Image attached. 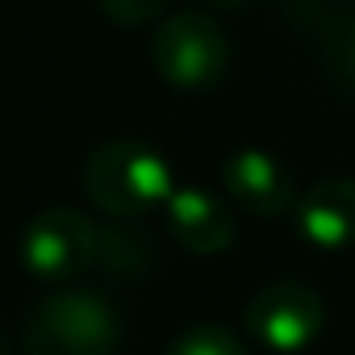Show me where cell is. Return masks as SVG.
I'll list each match as a JSON object with an SVG mask.
<instances>
[{"mask_svg": "<svg viewBox=\"0 0 355 355\" xmlns=\"http://www.w3.org/2000/svg\"><path fill=\"white\" fill-rule=\"evenodd\" d=\"M84 193L101 214L134 222V218L167 205V197L175 193V180H171L167 159L155 146H146L138 138H113L88 155Z\"/></svg>", "mask_w": 355, "mask_h": 355, "instance_id": "obj_1", "label": "cell"}, {"mask_svg": "<svg viewBox=\"0 0 355 355\" xmlns=\"http://www.w3.org/2000/svg\"><path fill=\"white\" fill-rule=\"evenodd\" d=\"M117 351H121V318L101 293L71 288L30 309L26 355H117Z\"/></svg>", "mask_w": 355, "mask_h": 355, "instance_id": "obj_2", "label": "cell"}, {"mask_svg": "<svg viewBox=\"0 0 355 355\" xmlns=\"http://www.w3.org/2000/svg\"><path fill=\"white\" fill-rule=\"evenodd\" d=\"M150 63L163 84L201 92L214 88L230 67V38L205 13H171L155 26Z\"/></svg>", "mask_w": 355, "mask_h": 355, "instance_id": "obj_3", "label": "cell"}, {"mask_svg": "<svg viewBox=\"0 0 355 355\" xmlns=\"http://www.w3.org/2000/svg\"><path fill=\"white\" fill-rule=\"evenodd\" d=\"M101 251V230L71 205H51L21 230V268L38 280H76Z\"/></svg>", "mask_w": 355, "mask_h": 355, "instance_id": "obj_4", "label": "cell"}, {"mask_svg": "<svg viewBox=\"0 0 355 355\" xmlns=\"http://www.w3.org/2000/svg\"><path fill=\"white\" fill-rule=\"evenodd\" d=\"M243 326H247V334H255V343H263L268 351L297 355V351H305V347L322 334V326H326V305H322V297H318L309 284L276 280V284H263V288L247 301Z\"/></svg>", "mask_w": 355, "mask_h": 355, "instance_id": "obj_5", "label": "cell"}, {"mask_svg": "<svg viewBox=\"0 0 355 355\" xmlns=\"http://www.w3.org/2000/svg\"><path fill=\"white\" fill-rule=\"evenodd\" d=\"M222 184L230 193V201L239 209H247L251 218H284L297 209V189L288 167L268 155V150H234L222 163Z\"/></svg>", "mask_w": 355, "mask_h": 355, "instance_id": "obj_6", "label": "cell"}, {"mask_svg": "<svg viewBox=\"0 0 355 355\" xmlns=\"http://www.w3.org/2000/svg\"><path fill=\"white\" fill-rule=\"evenodd\" d=\"M167 226L193 255H218L234 243V214L205 189H175L167 197Z\"/></svg>", "mask_w": 355, "mask_h": 355, "instance_id": "obj_7", "label": "cell"}, {"mask_svg": "<svg viewBox=\"0 0 355 355\" xmlns=\"http://www.w3.org/2000/svg\"><path fill=\"white\" fill-rule=\"evenodd\" d=\"M297 230L326 251L355 247V180H322L297 201Z\"/></svg>", "mask_w": 355, "mask_h": 355, "instance_id": "obj_8", "label": "cell"}, {"mask_svg": "<svg viewBox=\"0 0 355 355\" xmlns=\"http://www.w3.org/2000/svg\"><path fill=\"white\" fill-rule=\"evenodd\" d=\"M96 259L113 272V276H138L150 263V243L142 239V230L121 226V218H113V226L101 230V251Z\"/></svg>", "mask_w": 355, "mask_h": 355, "instance_id": "obj_9", "label": "cell"}, {"mask_svg": "<svg viewBox=\"0 0 355 355\" xmlns=\"http://www.w3.org/2000/svg\"><path fill=\"white\" fill-rule=\"evenodd\" d=\"M167 355H247V347L226 330V326H189L184 334H175V343L167 347Z\"/></svg>", "mask_w": 355, "mask_h": 355, "instance_id": "obj_10", "label": "cell"}, {"mask_svg": "<svg viewBox=\"0 0 355 355\" xmlns=\"http://www.w3.org/2000/svg\"><path fill=\"white\" fill-rule=\"evenodd\" d=\"M167 0H101V9L117 21V26H146L163 13Z\"/></svg>", "mask_w": 355, "mask_h": 355, "instance_id": "obj_11", "label": "cell"}, {"mask_svg": "<svg viewBox=\"0 0 355 355\" xmlns=\"http://www.w3.org/2000/svg\"><path fill=\"white\" fill-rule=\"evenodd\" d=\"M343 71L355 76V9H351V26H347V51H343Z\"/></svg>", "mask_w": 355, "mask_h": 355, "instance_id": "obj_12", "label": "cell"}, {"mask_svg": "<svg viewBox=\"0 0 355 355\" xmlns=\"http://www.w3.org/2000/svg\"><path fill=\"white\" fill-rule=\"evenodd\" d=\"M214 9H239V5H247V0H209Z\"/></svg>", "mask_w": 355, "mask_h": 355, "instance_id": "obj_13", "label": "cell"}, {"mask_svg": "<svg viewBox=\"0 0 355 355\" xmlns=\"http://www.w3.org/2000/svg\"><path fill=\"white\" fill-rule=\"evenodd\" d=\"M0 355H9V343H5V334H0Z\"/></svg>", "mask_w": 355, "mask_h": 355, "instance_id": "obj_14", "label": "cell"}]
</instances>
